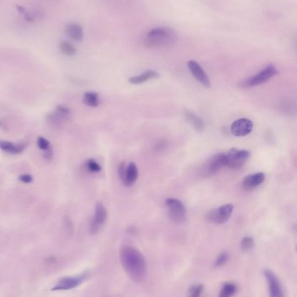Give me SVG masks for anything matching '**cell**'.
I'll use <instances>...</instances> for the list:
<instances>
[{
  "label": "cell",
  "mask_w": 297,
  "mask_h": 297,
  "mask_svg": "<svg viewBox=\"0 0 297 297\" xmlns=\"http://www.w3.org/2000/svg\"><path fill=\"white\" fill-rule=\"evenodd\" d=\"M159 73L157 72L153 71V70H149V71H147V72L143 73L142 74H140L139 76H132L128 79V81L132 85H140V84H143V83L150 80V79L159 77Z\"/></svg>",
  "instance_id": "obj_17"
},
{
  "label": "cell",
  "mask_w": 297,
  "mask_h": 297,
  "mask_svg": "<svg viewBox=\"0 0 297 297\" xmlns=\"http://www.w3.org/2000/svg\"><path fill=\"white\" fill-rule=\"evenodd\" d=\"M187 67L189 69L192 75L195 76L196 80L198 81L199 83H200L205 87H207V88L210 87L211 84H210L209 77L207 75V73H205L203 68L196 61H188Z\"/></svg>",
  "instance_id": "obj_12"
},
{
  "label": "cell",
  "mask_w": 297,
  "mask_h": 297,
  "mask_svg": "<svg viewBox=\"0 0 297 297\" xmlns=\"http://www.w3.org/2000/svg\"><path fill=\"white\" fill-rule=\"evenodd\" d=\"M225 166V154L219 153L212 156L201 167L200 174L203 176H211L218 172Z\"/></svg>",
  "instance_id": "obj_7"
},
{
  "label": "cell",
  "mask_w": 297,
  "mask_h": 297,
  "mask_svg": "<svg viewBox=\"0 0 297 297\" xmlns=\"http://www.w3.org/2000/svg\"><path fill=\"white\" fill-rule=\"evenodd\" d=\"M237 291V286L233 282H227L222 286L218 297H232Z\"/></svg>",
  "instance_id": "obj_20"
},
{
  "label": "cell",
  "mask_w": 297,
  "mask_h": 297,
  "mask_svg": "<svg viewBox=\"0 0 297 297\" xmlns=\"http://www.w3.org/2000/svg\"><path fill=\"white\" fill-rule=\"evenodd\" d=\"M277 73H278V71L276 68V66L272 64H269L261 72L257 73V75L243 81L241 85H242V87H253V86L262 85L266 82H268L269 79H271L273 76H276Z\"/></svg>",
  "instance_id": "obj_5"
},
{
  "label": "cell",
  "mask_w": 297,
  "mask_h": 297,
  "mask_svg": "<svg viewBox=\"0 0 297 297\" xmlns=\"http://www.w3.org/2000/svg\"><path fill=\"white\" fill-rule=\"evenodd\" d=\"M265 174L262 172L256 173L245 177L242 181V188L245 190H251L256 189L258 186L264 183Z\"/></svg>",
  "instance_id": "obj_13"
},
{
  "label": "cell",
  "mask_w": 297,
  "mask_h": 297,
  "mask_svg": "<svg viewBox=\"0 0 297 297\" xmlns=\"http://www.w3.org/2000/svg\"><path fill=\"white\" fill-rule=\"evenodd\" d=\"M166 206L168 209V217L175 223H182L187 217V210L182 202L175 198L166 200Z\"/></svg>",
  "instance_id": "obj_4"
},
{
  "label": "cell",
  "mask_w": 297,
  "mask_h": 297,
  "mask_svg": "<svg viewBox=\"0 0 297 297\" xmlns=\"http://www.w3.org/2000/svg\"><path fill=\"white\" fill-rule=\"evenodd\" d=\"M19 178H20V181H21L24 184H30L33 180L32 175H30V174H23V175L20 176Z\"/></svg>",
  "instance_id": "obj_27"
},
{
  "label": "cell",
  "mask_w": 297,
  "mask_h": 297,
  "mask_svg": "<svg viewBox=\"0 0 297 297\" xmlns=\"http://www.w3.org/2000/svg\"><path fill=\"white\" fill-rule=\"evenodd\" d=\"M25 144H13L9 141L0 140V149L12 155L21 154L25 150Z\"/></svg>",
  "instance_id": "obj_15"
},
{
  "label": "cell",
  "mask_w": 297,
  "mask_h": 297,
  "mask_svg": "<svg viewBox=\"0 0 297 297\" xmlns=\"http://www.w3.org/2000/svg\"><path fill=\"white\" fill-rule=\"evenodd\" d=\"M264 276L269 286V297H285L278 277L269 269H265Z\"/></svg>",
  "instance_id": "obj_10"
},
{
  "label": "cell",
  "mask_w": 297,
  "mask_h": 297,
  "mask_svg": "<svg viewBox=\"0 0 297 297\" xmlns=\"http://www.w3.org/2000/svg\"><path fill=\"white\" fill-rule=\"evenodd\" d=\"M122 267L128 277L136 283L142 282L147 277V261L142 254L132 246H124L119 254Z\"/></svg>",
  "instance_id": "obj_1"
},
{
  "label": "cell",
  "mask_w": 297,
  "mask_h": 297,
  "mask_svg": "<svg viewBox=\"0 0 297 297\" xmlns=\"http://www.w3.org/2000/svg\"><path fill=\"white\" fill-rule=\"evenodd\" d=\"M107 218V211L101 202H97L95 205V213L94 220L90 225V231L92 234H96L99 228L105 223Z\"/></svg>",
  "instance_id": "obj_9"
},
{
  "label": "cell",
  "mask_w": 297,
  "mask_h": 297,
  "mask_svg": "<svg viewBox=\"0 0 297 297\" xmlns=\"http://www.w3.org/2000/svg\"><path fill=\"white\" fill-rule=\"evenodd\" d=\"M177 34L169 27H156L147 33L145 43L150 47H163L175 43Z\"/></svg>",
  "instance_id": "obj_2"
},
{
  "label": "cell",
  "mask_w": 297,
  "mask_h": 297,
  "mask_svg": "<svg viewBox=\"0 0 297 297\" xmlns=\"http://www.w3.org/2000/svg\"><path fill=\"white\" fill-rule=\"evenodd\" d=\"M231 133L236 137H245L253 130L252 121L248 118H240L231 125Z\"/></svg>",
  "instance_id": "obj_11"
},
{
  "label": "cell",
  "mask_w": 297,
  "mask_h": 297,
  "mask_svg": "<svg viewBox=\"0 0 297 297\" xmlns=\"http://www.w3.org/2000/svg\"><path fill=\"white\" fill-rule=\"evenodd\" d=\"M234 206L232 204L222 205L217 209L211 210L207 215V220L214 224H223L229 220L232 215Z\"/></svg>",
  "instance_id": "obj_6"
},
{
  "label": "cell",
  "mask_w": 297,
  "mask_h": 297,
  "mask_svg": "<svg viewBox=\"0 0 297 297\" xmlns=\"http://www.w3.org/2000/svg\"><path fill=\"white\" fill-rule=\"evenodd\" d=\"M37 145L38 147L40 148L41 150H43L44 152L52 148V146H51L49 141L47 140L45 137H39L37 140Z\"/></svg>",
  "instance_id": "obj_24"
},
{
  "label": "cell",
  "mask_w": 297,
  "mask_h": 297,
  "mask_svg": "<svg viewBox=\"0 0 297 297\" xmlns=\"http://www.w3.org/2000/svg\"><path fill=\"white\" fill-rule=\"evenodd\" d=\"M87 277H88V274L84 273L76 276V277H65V278L61 279L60 281H59L52 290L53 291H63V290L65 291V290L75 289V288H77L78 286L80 285L83 281H86Z\"/></svg>",
  "instance_id": "obj_8"
},
{
  "label": "cell",
  "mask_w": 297,
  "mask_h": 297,
  "mask_svg": "<svg viewBox=\"0 0 297 297\" xmlns=\"http://www.w3.org/2000/svg\"><path fill=\"white\" fill-rule=\"evenodd\" d=\"M185 116H186L187 122L190 123L192 126L196 129L197 131H199V132L203 131L204 130H205V124H204L203 120H202L201 117L197 116L195 113L191 112V111H187L185 113Z\"/></svg>",
  "instance_id": "obj_18"
},
{
  "label": "cell",
  "mask_w": 297,
  "mask_h": 297,
  "mask_svg": "<svg viewBox=\"0 0 297 297\" xmlns=\"http://www.w3.org/2000/svg\"><path fill=\"white\" fill-rule=\"evenodd\" d=\"M254 243H255V241L252 237H246L241 240L240 248L242 249V251H248L254 247Z\"/></svg>",
  "instance_id": "obj_23"
},
{
  "label": "cell",
  "mask_w": 297,
  "mask_h": 297,
  "mask_svg": "<svg viewBox=\"0 0 297 297\" xmlns=\"http://www.w3.org/2000/svg\"><path fill=\"white\" fill-rule=\"evenodd\" d=\"M65 34L71 40L81 41L83 39V29L79 24H70L65 27Z\"/></svg>",
  "instance_id": "obj_16"
},
{
  "label": "cell",
  "mask_w": 297,
  "mask_h": 297,
  "mask_svg": "<svg viewBox=\"0 0 297 297\" xmlns=\"http://www.w3.org/2000/svg\"><path fill=\"white\" fill-rule=\"evenodd\" d=\"M83 103L89 107H97L99 105V94L94 92H87L83 96Z\"/></svg>",
  "instance_id": "obj_19"
},
{
  "label": "cell",
  "mask_w": 297,
  "mask_h": 297,
  "mask_svg": "<svg viewBox=\"0 0 297 297\" xmlns=\"http://www.w3.org/2000/svg\"><path fill=\"white\" fill-rule=\"evenodd\" d=\"M86 167L87 170L92 173L99 172L101 170L100 165H99L94 159H89V160L86 161Z\"/></svg>",
  "instance_id": "obj_22"
},
{
  "label": "cell",
  "mask_w": 297,
  "mask_h": 297,
  "mask_svg": "<svg viewBox=\"0 0 297 297\" xmlns=\"http://www.w3.org/2000/svg\"><path fill=\"white\" fill-rule=\"evenodd\" d=\"M228 258H229V256L227 252H221L216 258V261H215V267L219 268V267L223 266L228 261Z\"/></svg>",
  "instance_id": "obj_25"
},
{
  "label": "cell",
  "mask_w": 297,
  "mask_h": 297,
  "mask_svg": "<svg viewBox=\"0 0 297 297\" xmlns=\"http://www.w3.org/2000/svg\"><path fill=\"white\" fill-rule=\"evenodd\" d=\"M138 178V169L135 163H130L129 165H126L125 174L122 178V182L124 185L130 187L132 185H135V182Z\"/></svg>",
  "instance_id": "obj_14"
},
{
  "label": "cell",
  "mask_w": 297,
  "mask_h": 297,
  "mask_svg": "<svg viewBox=\"0 0 297 297\" xmlns=\"http://www.w3.org/2000/svg\"><path fill=\"white\" fill-rule=\"evenodd\" d=\"M250 157V153L245 149L232 148L225 154V166L229 169H240Z\"/></svg>",
  "instance_id": "obj_3"
},
{
  "label": "cell",
  "mask_w": 297,
  "mask_h": 297,
  "mask_svg": "<svg viewBox=\"0 0 297 297\" xmlns=\"http://www.w3.org/2000/svg\"><path fill=\"white\" fill-rule=\"evenodd\" d=\"M59 50L64 55L66 56H74L77 53V51L74 45L69 42H65V41L59 44Z\"/></svg>",
  "instance_id": "obj_21"
},
{
  "label": "cell",
  "mask_w": 297,
  "mask_h": 297,
  "mask_svg": "<svg viewBox=\"0 0 297 297\" xmlns=\"http://www.w3.org/2000/svg\"><path fill=\"white\" fill-rule=\"evenodd\" d=\"M203 289L204 287L202 284L192 286L191 289L189 290V297H200Z\"/></svg>",
  "instance_id": "obj_26"
},
{
  "label": "cell",
  "mask_w": 297,
  "mask_h": 297,
  "mask_svg": "<svg viewBox=\"0 0 297 297\" xmlns=\"http://www.w3.org/2000/svg\"><path fill=\"white\" fill-rule=\"evenodd\" d=\"M0 127H4V125H3V123L0 121Z\"/></svg>",
  "instance_id": "obj_28"
}]
</instances>
